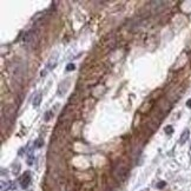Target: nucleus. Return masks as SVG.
Returning <instances> with one entry per match:
<instances>
[{
  "label": "nucleus",
  "instance_id": "1",
  "mask_svg": "<svg viewBox=\"0 0 191 191\" xmlns=\"http://www.w3.org/2000/svg\"><path fill=\"white\" fill-rule=\"evenodd\" d=\"M29 183H31V173H29V171H26L24 175L21 176V178H20V185H21L23 189H27Z\"/></svg>",
  "mask_w": 191,
  "mask_h": 191
},
{
  "label": "nucleus",
  "instance_id": "2",
  "mask_svg": "<svg viewBox=\"0 0 191 191\" xmlns=\"http://www.w3.org/2000/svg\"><path fill=\"white\" fill-rule=\"evenodd\" d=\"M40 102H41V94H38V96L34 98V100H33V106H35V108L39 106Z\"/></svg>",
  "mask_w": 191,
  "mask_h": 191
},
{
  "label": "nucleus",
  "instance_id": "3",
  "mask_svg": "<svg viewBox=\"0 0 191 191\" xmlns=\"http://www.w3.org/2000/svg\"><path fill=\"white\" fill-rule=\"evenodd\" d=\"M188 137H189V130H186V131H184V133L182 135L181 144H184V142H185L186 139H188Z\"/></svg>",
  "mask_w": 191,
  "mask_h": 191
},
{
  "label": "nucleus",
  "instance_id": "4",
  "mask_svg": "<svg viewBox=\"0 0 191 191\" xmlns=\"http://www.w3.org/2000/svg\"><path fill=\"white\" fill-rule=\"evenodd\" d=\"M165 132H167V135H171V133L173 132V130H172V126H170V125H169V126L165 127Z\"/></svg>",
  "mask_w": 191,
  "mask_h": 191
},
{
  "label": "nucleus",
  "instance_id": "5",
  "mask_svg": "<svg viewBox=\"0 0 191 191\" xmlns=\"http://www.w3.org/2000/svg\"><path fill=\"white\" fill-rule=\"evenodd\" d=\"M66 70H67V71L74 70V65H73V64H69V65H67V67H66Z\"/></svg>",
  "mask_w": 191,
  "mask_h": 191
},
{
  "label": "nucleus",
  "instance_id": "6",
  "mask_svg": "<svg viewBox=\"0 0 191 191\" xmlns=\"http://www.w3.org/2000/svg\"><path fill=\"white\" fill-rule=\"evenodd\" d=\"M164 185H165V182H161V183H158V184H157V188L162 189V188H164Z\"/></svg>",
  "mask_w": 191,
  "mask_h": 191
},
{
  "label": "nucleus",
  "instance_id": "7",
  "mask_svg": "<svg viewBox=\"0 0 191 191\" xmlns=\"http://www.w3.org/2000/svg\"><path fill=\"white\" fill-rule=\"evenodd\" d=\"M41 145H43V142H41V141L39 139V141L37 142V144H35V146H37V147H40Z\"/></svg>",
  "mask_w": 191,
  "mask_h": 191
},
{
  "label": "nucleus",
  "instance_id": "8",
  "mask_svg": "<svg viewBox=\"0 0 191 191\" xmlns=\"http://www.w3.org/2000/svg\"><path fill=\"white\" fill-rule=\"evenodd\" d=\"M186 105H188L189 108H191V99H190V100H188V103H186Z\"/></svg>",
  "mask_w": 191,
  "mask_h": 191
},
{
  "label": "nucleus",
  "instance_id": "9",
  "mask_svg": "<svg viewBox=\"0 0 191 191\" xmlns=\"http://www.w3.org/2000/svg\"><path fill=\"white\" fill-rule=\"evenodd\" d=\"M142 191H149V189H144V190H142Z\"/></svg>",
  "mask_w": 191,
  "mask_h": 191
},
{
  "label": "nucleus",
  "instance_id": "10",
  "mask_svg": "<svg viewBox=\"0 0 191 191\" xmlns=\"http://www.w3.org/2000/svg\"><path fill=\"white\" fill-rule=\"evenodd\" d=\"M29 191H32V190H29Z\"/></svg>",
  "mask_w": 191,
  "mask_h": 191
}]
</instances>
